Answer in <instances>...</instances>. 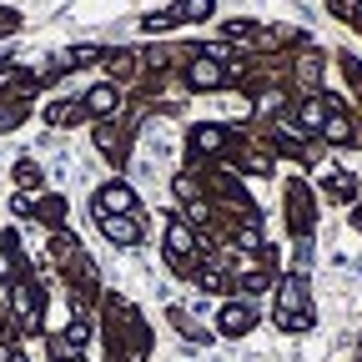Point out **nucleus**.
<instances>
[{"mask_svg":"<svg viewBox=\"0 0 362 362\" xmlns=\"http://www.w3.org/2000/svg\"><path fill=\"white\" fill-rule=\"evenodd\" d=\"M277 327L282 332H307L312 327V307H307V287L302 282L282 287V297H277Z\"/></svg>","mask_w":362,"mask_h":362,"instance_id":"nucleus-1","label":"nucleus"},{"mask_svg":"<svg viewBox=\"0 0 362 362\" xmlns=\"http://www.w3.org/2000/svg\"><path fill=\"white\" fill-rule=\"evenodd\" d=\"M101 232H106L116 247H131L136 237H141V221H136L131 211H121V216H101Z\"/></svg>","mask_w":362,"mask_h":362,"instance_id":"nucleus-2","label":"nucleus"},{"mask_svg":"<svg viewBox=\"0 0 362 362\" xmlns=\"http://www.w3.org/2000/svg\"><path fill=\"white\" fill-rule=\"evenodd\" d=\"M252 327H257V312H252V307H242V302L221 307V332H226V337H247Z\"/></svg>","mask_w":362,"mask_h":362,"instance_id":"nucleus-3","label":"nucleus"},{"mask_svg":"<svg viewBox=\"0 0 362 362\" xmlns=\"http://www.w3.org/2000/svg\"><path fill=\"white\" fill-rule=\"evenodd\" d=\"M136 206V192L131 187H106L101 197H96V211L101 216H121V211H131Z\"/></svg>","mask_w":362,"mask_h":362,"instance_id":"nucleus-4","label":"nucleus"},{"mask_svg":"<svg viewBox=\"0 0 362 362\" xmlns=\"http://www.w3.org/2000/svg\"><path fill=\"white\" fill-rule=\"evenodd\" d=\"M187 76H192L197 90H216V86H221V66H216V61H192Z\"/></svg>","mask_w":362,"mask_h":362,"instance_id":"nucleus-5","label":"nucleus"},{"mask_svg":"<svg viewBox=\"0 0 362 362\" xmlns=\"http://www.w3.org/2000/svg\"><path fill=\"white\" fill-rule=\"evenodd\" d=\"M166 247H171V257H176V262L192 252V232H187V221H171V232H166Z\"/></svg>","mask_w":362,"mask_h":362,"instance_id":"nucleus-6","label":"nucleus"},{"mask_svg":"<svg viewBox=\"0 0 362 362\" xmlns=\"http://www.w3.org/2000/svg\"><path fill=\"white\" fill-rule=\"evenodd\" d=\"M297 121H302V131H322V121H327V101H307V106L297 111Z\"/></svg>","mask_w":362,"mask_h":362,"instance_id":"nucleus-7","label":"nucleus"},{"mask_svg":"<svg viewBox=\"0 0 362 362\" xmlns=\"http://www.w3.org/2000/svg\"><path fill=\"white\" fill-rule=\"evenodd\" d=\"M86 106H90V111H111V106H116V86H96Z\"/></svg>","mask_w":362,"mask_h":362,"instance_id":"nucleus-8","label":"nucleus"},{"mask_svg":"<svg viewBox=\"0 0 362 362\" xmlns=\"http://www.w3.org/2000/svg\"><path fill=\"white\" fill-rule=\"evenodd\" d=\"M211 6L216 0H187V6L176 11V21H202V16H211Z\"/></svg>","mask_w":362,"mask_h":362,"instance_id":"nucleus-9","label":"nucleus"},{"mask_svg":"<svg viewBox=\"0 0 362 362\" xmlns=\"http://www.w3.org/2000/svg\"><path fill=\"white\" fill-rule=\"evenodd\" d=\"M197 151H221V131L216 126H197Z\"/></svg>","mask_w":362,"mask_h":362,"instance_id":"nucleus-10","label":"nucleus"},{"mask_svg":"<svg viewBox=\"0 0 362 362\" xmlns=\"http://www.w3.org/2000/svg\"><path fill=\"white\" fill-rule=\"evenodd\" d=\"M16 176L25 181V187H35V181H40V171H35V161H21V166H16Z\"/></svg>","mask_w":362,"mask_h":362,"instance_id":"nucleus-11","label":"nucleus"},{"mask_svg":"<svg viewBox=\"0 0 362 362\" xmlns=\"http://www.w3.org/2000/svg\"><path fill=\"white\" fill-rule=\"evenodd\" d=\"M71 116H76V106H66V101H61V106H51V121H71Z\"/></svg>","mask_w":362,"mask_h":362,"instance_id":"nucleus-12","label":"nucleus"},{"mask_svg":"<svg viewBox=\"0 0 362 362\" xmlns=\"http://www.w3.org/2000/svg\"><path fill=\"white\" fill-rule=\"evenodd\" d=\"M0 362H25V357H21L16 347H0Z\"/></svg>","mask_w":362,"mask_h":362,"instance_id":"nucleus-13","label":"nucleus"},{"mask_svg":"<svg viewBox=\"0 0 362 362\" xmlns=\"http://www.w3.org/2000/svg\"><path fill=\"white\" fill-rule=\"evenodd\" d=\"M16 262H11V252H0V272H11Z\"/></svg>","mask_w":362,"mask_h":362,"instance_id":"nucleus-14","label":"nucleus"}]
</instances>
